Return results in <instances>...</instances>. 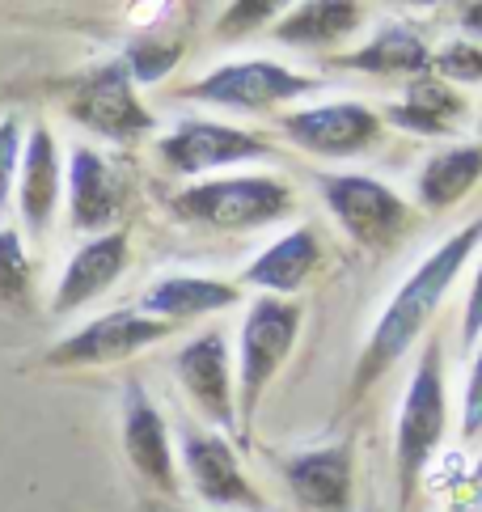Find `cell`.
I'll return each instance as SVG.
<instances>
[{
  "label": "cell",
  "instance_id": "cell-1",
  "mask_svg": "<svg viewBox=\"0 0 482 512\" xmlns=\"http://www.w3.org/2000/svg\"><path fill=\"white\" fill-rule=\"evenodd\" d=\"M478 242H482V212L466 229H457L449 242H440V250L432 254V259H423V267L411 271V280L398 288V297L389 301V309L373 326V335H368L364 360H360L356 377H351V386L364 390L368 381H377L389 364L419 339V331L436 314V305L444 301V292H449V284L457 280V271L466 267V259L474 254Z\"/></svg>",
  "mask_w": 482,
  "mask_h": 512
},
{
  "label": "cell",
  "instance_id": "cell-2",
  "mask_svg": "<svg viewBox=\"0 0 482 512\" xmlns=\"http://www.w3.org/2000/svg\"><path fill=\"white\" fill-rule=\"evenodd\" d=\"M296 331H301V305L280 301V297H258L254 309L246 314V322H241V356H237L241 411H237V428L254 424L258 398H263L275 369L288 360Z\"/></svg>",
  "mask_w": 482,
  "mask_h": 512
},
{
  "label": "cell",
  "instance_id": "cell-3",
  "mask_svg": "<svg viewBox=\"0 0 482 512\" xmlns=\"http://www.w3.org/2000/svg\"><path fill=\"white\" fill-rule=\"evenodd\" d=\"M182 221H199L212 229H258L292 208V191L284 182L250 174V178H212L174 195L170 204Z\"/></svg>",
  "mask_w": 482,
  "mask_h": 512
},
{
  "label": "cell",
  "instance_id": "cell-4",
  "mask_svg": "<svg viewBox=\"0 0 482 512\" xmlns=\"http://www.w3.org/2000/svg\"><path fill=\"white\" fill-rule=\"evenodd\" d=\"M444 436V377H440V347L428 343V352L415 364V377L406 386L402 415H398V479L402 496H411L423 466Z\"/></svg>",
  "mask_w": 482,
  "mask_h": 512
},
{
  "label": "cell",
  "instance_id": "cell-5",
  "mask_svg": "<svg viewBox=\"0 0 482 512\" xmlns=\"http://www.w3.org/2000/svg\"><path fill=\"white\" fill-rule=\"evenodd\" d=\"M322 195L330 212L339 216V225L356 237L360 246H394L402 229L411 225V212H406L402 199L381 187L377 178L364 174H326L322 178Z\"/></svg>",
  "mask_w": 482,
  "mask_h": 512
},
{
  "label": "cell",
  "instance_id": "cell-6",
  "mask_svg": "<svg viewBox=\"0 0 482 512\" xmlns=\"http://www.w3.org/2000/svg\"><path fill=\"white\" fill-rule=\"evenodd\" d=\"M309 89H313V81L301 77V72H288L271 60H246V64H229L220 72H208L187 94L199 102L233 106V111H267V106L301 98Z\"/></svg>",
  "mask_w": 482,
  "mask_h": 512
},
{
  "label": "cell",
  "instance_id": "cell-7",
  "mask_svg": "<svg viewBox=\"0 0 482 512\" xmlns=\"http://www.w3.org/2000/svg\"><path fill=\"white\" fill-rule=\"evenodd\" d=\"M288 140H296L301 149L318 157H351L364 153L377 140L381 119L360 102H326L313 111H296L284 119Z\"/></svg>",
  "mask_w": 482,
  "mask_h": 512
},
{
  "label": "cell",
  "instance_id": "cell-8",
  "mask_svg": "<svg viewBox=\"0 0 482 512\" xmlns=\"http://www.w3.org/2000/svg\"><path fill=\"white\" fill-rule=\"evenodd\" d=\"M72 115L77 123L94 127V132L110 136V140H132L140 132H148V111L136 102L132 94V77H127L123 64H106L98 68L94 77L85 85H77V94H72Z\"/></svg>",
  "mask_w": 482,
  "mask_h": 512
},
{
  "label": "cell",
  "instance_id": "cell-9",
  "mask_svg": "<svg viewBox=\"0 0 482 512\" xmlns=\"http://www.w3.org/2000/svg\"><path fill=\"white\" fill-rule=\"evenodd\" d=\"M161 161L178 174H203L216 166H237L250 157H267V140L241 127H220V123H182L178 132L161 140Z\"/></svg>",
  "mask_w": 482,
  "mask_h": 512
},
{
  "label": "cell",
  "instance_id": "cell-10",
  "mask_svg": "<svg viewBox=\"0 0 482 512\" xmlns=\"http://www.w3.org/2000/svg\"><path fill=\"white\" fill-rule=\"evenodd\" d=\"M174 326L144 318L136 309H119V314H106L98 322H89L85 331H77L72 339H64L60 347H51V364H106V360H123L140 352V347L165 339Z\"/></svg>",
  "mask_w": 482,
  "mask_h": 512
},
{
  "label": "cell",
  "instance_id": "cell-11",
  "mask_svg": "<svg viewBox=\"0 0 482 512\" xmlns=\"http://www.w3.org/2000/svg\"><path fill=\"white\" fill-rule=\"evenodd\" d=\"M182 462H187L191 487L212 508H263L258 491L246 483V474H241L229 441H220L212 432L187 428L182 432Z\"/></svg>",
  "mask_w": 482,
  "mask_h": 512
},
{
  "label": "cell",
  "instance_id": "cell-12",
  "mask_svg": "<svg viewBox=\"0 0 482 512\" xmlns=\"http://www.w3.org/2000/svg\"><path fill=\"white\" fill-rule=\"evenodd\" d=\"M174 373L187 386V394L208 411L220 428H237L233 411V386H229V347L225 335H199L174 356Z\"/></svg>",
  "mask_w": 482,
  "mask_h": 512
},
{
  "label": "cell",
  "instance_id": "cell-13",
  "mask_svg": "<svg viewBox=\"0 0 482 512\" xmlns=\"http://www.w3.org/2000/svg\"><path fill=\"white\" fill-rule=\"evenodd\" d=\"M123 445H127L132 466L144 474L148 483H157L161 491H178L170 432H165L161 411L144 398V390L136 386V381L127 386V398H123Z\"/></svg>",
  "mask_w": 482,
  "mask_h": 512
},
{
  "label": "cell",
  "instance_id": "cell-14",
  "mask_svg": "<svg viewBox=\"0 0 482 512\" xmlns=\"http://www.w3.org/2000/svg\"><path fill=\"white\" fill-rule=\"evenodd\" d=\"M296 500L313 512H351V453L343 445L296 453L284 466Z\"/></svg>",
  "mask_w": 482,
  "mask_h": 512
},
{
  "label": "cell",
  "instance_id": "cell-15",
  "mask_svg": "<svg viewBox=\"0 0 482 512\" xmlns=\"http://www.w3.org/2000/svg\"><path fill=\"white\" fill-rule=\"evenodd\" d=\"M123 267H127V233H106L98 242L81 246L64 271L60 292H55V314H68V309L94 301Z\"/></svg>",
  "mask_w": 482,
  "mask_h": 512
},
{
  "label": "cell",
  "instance_id": "cell-16",
  "mask_svg": "<svg viewBox=\"0 0 482 512\" xmlns=\"http://www.w3.org/2000/svg\"><path fill=\"white\" fill-rule=\"evenodd\" d=\"M68 187H72V225L77 229H102L115 221V212L123 204V182L94 149L72 153Z\"/></svg>",
  "mask_w": 482,
  "mask_h": 512
},
{
  "label": "cell",
  "instance_id": "cell-17",
  "mask_svg": "<svg viewBox=\"0 0 482 512\" xmlns=\"http://www.w3.org/2000/svg\"><path fill=\"white\" fill-rule=\"evenodd\" d=\"M318 233L313 229H292L280 242H271L258 259L241 271V280L254 288H271V292H296L318 267Z\"/></svg>",
  "mask_w": 482,
  "mask_h": 512
},
{
  "label": "cell",
  "instance_id": "cell-18",
  "mask_svg": "<svg viewBox=\"0 0 482 512\" xmlns=\"http://www.w3.org/2000/svg\"><path fill=\"white\" fill-rule=\"evenodd\" d=\"M241 292L233 284H220V280H203V276H170V280H157L153 288L144 292V318H199V314H216V309H229L237 305Z\"/></svg>",
  "mask_w": 482,
  "mask_h": 512
},
{
  "label": "cell",
  "instance_id": "cell-19",
  "mask_svg": "<svg viewBox=\"0 0 482 512\" xmlns=\"http://www.w3.org/2000/svg\"><path fill=\"white\" fill-rule=\"evenodd\" d=\"M461 115H466V102H461V94H453V89L444 81H436V77L411 81L406 98L398 106H389V123L406 127V132H423V136L453 132Z\"/></svg>",
  "mask_w": 482,
  "mask_h": 512
},
{
  "label": "cell",
  "instance_id": "cell-20",
  "mask_svg": "<svg viewBox=\"0 0 482 512\" xmlns=\"http://www.w3.org/2000/svg\"><path fill=\"white\" fill-rule=\"evenodd\" d=\"M482 178V144H466V149H449L428 161V170L419 174V199L423 208H453L457 199H466Z\"/></svg>",
  "mask_w": 482,
  "mask_h": 512
},
{
  "label": "cell",
  "instance_id": "cell-21",
  "mask_svg": "<svg viewBox=\"0 0 482 512\" xmlns=\"http://www.w3.org/2000/svg\"><path fill=\"white\" fill-rule=\"evenodd\" d=\"M60 199V157L47 127H34L26 144V174H22V212L30 229H43L51 221V208Z\"/></svg>",
  "mask_w": 482,
  "mask_h": 512
},
{
  "label": "cell",
  "instance_id": "cell-22",
  "mask_svg": "<svg viewBox=\"0 0 482 512\" xmlns=\"http://www.w3.org/2000/svg\"><path fill=\"white\" fill-rule=\"evenodd\" d=\"M339 64L360 68V72H377V77H398V72H428L432 51L411 26H389L368 47H360L356 56H343Z\"/></svg>",
  "mask_w": 482,
  "mask_h": 512
},
{
  "label": "cell",
  "instance_id": "cell-23",
  "mask_svg": "<svg viewBox=\"0 0 482 512\" xmlns=\"http://www.w3.org/2000/svg\"><path fill=\"white\" fill-rule=\"evenodd\" d=\"M360 26V9L356 5H339V0H318V5H301L292 17H284L275 26V39L296 43V47H326L343 39Z\"/></svg>",
  "mask_w": 482,
  "mask_h": 512
},
{
  "label": "cell",
  "instance_id": "cell-24",
  "mask_svg": "<svg viewBox=\"0 0 482 512\" xmlns=\"http://www.w3.org/2000/svg\"><path fill=\"white\" fill-rule=\"evenodd\" d=\"M178 43H165V39H136L132 47H127V77L136 81H161L165 72H170L178 64Z\"/></svg>",
  "mask_w": 482,
  "mask_h": 512
},
{
  "label": "cell",
  "instance_id": "cell-25",
  "mask_svg": "<svg viewBox=\"0 0 482 512\" xmlns=\"http://www.w3.org/2000/svg\"><path fill=\"white\" fill-rule=\"evenodd\" d=\"M30 288V263L17 233H0V301H22Z\"/></svg>",
  "mask_w": 482,
  "mask_h": 512
},
{
  "label": "cell",
  "instance_id": "cell-26",
  "mask_svg": "<svg viewBox=\"0 0 482 512\" xmlns=\"http://www.w3.org/2000/svg\"><path fill=\"white\" fill-rule=\"evenodd\" d=\"M432 64H436L440 77H449L457 85L482 81V47H474V43H449L444 51H436Z\"/></svg>",
  "mask_w": 482,
  "mask_h": 512
},
{
  "label": "cell",
  "instance_id": "cell-27",
  "mask_svg": "<svg viewBox=\"0 0 482 512\" xmlns=\"http://www.w3.org/2000/svg\"><path fill=\"white\" fill-rule=\"evenodd\" d=\"M461 432L466 436L482 432V347L474 352V369H470V386H466V411H461Z\"/></svg>",
  "mask_w": 482,
  "mask_h": 512
},
{
  "label": "cell",
  "instance_id": "cell-28",
  "mask_svg": "<svg viewBox=\"0 0 482 512\" xmlns=\"http://www.w3.org/2000/svg\"><path fill=\"white\" fill-rule=\"evenodd\" d=\"M13 166H17V119H5L0 123V208H5V199H9Z\"/></svg>",
  "mask_w": 482,
  "mask_h": 512
},
{
  "label": "cell",
  "instance_id": "cell-29",
  "mask_svg": "<svg viewBox=\"0 0 482 512\" xmlns=\"http://www.w3.org/2000/svg\"><path fill=\"white\" fill-rule=\"evenodd\" d=\"M466 326H461V339H466V347L478 343L482 335V259H478V271H474V284H470V301H466V318H461Z\"/></svg>",
  "mask_w": 482,
  "mask_h": 512
},
{
  "label": "cell",
  "instance_id": "cell-30",
  "mask_svg": "<svg viewBox=\"0 0 482 512\" xmlns=\"http://www.w3.org/2000/svg\"><path fill=\"white\" fill-rule=\"evenodd\" d=\"M280 5H233L229 17H220V34H237V30H250L258 26L263 17H271Z\"/></svg>",
  "mask_w": 482,
  "mask_h": 512
},
{
  "label": "cell",
  "instance_id": "cell-31",
  "mask_svg": "<svg viewBox=\"0 0 482 512\" xmlns=\"http://www.w3.org/2000/svg\"><path fill=\"white\" fill-rule=\"evenodd\" d=\"M444 512H482V462L474 466L470 479L453 491V500H449Z\"/></svg>",
  "mask_w": 482,
  "mask_h": 512
},
{
  "label": "cell",
  "instance_id": "cell-32",
  "mask_svg": "<svg viewBox=\"0 0 482 512\" xmlns=\"http://www.w3.org/2000/svg\"><path fill=\"white\" fill-rule=\"evenodd\" d=\"M461 26L482 39V5H466V9H461Z\"/></svg>",
  "mask_w": 482,
  "mask_h": 512
}]
</instances>
